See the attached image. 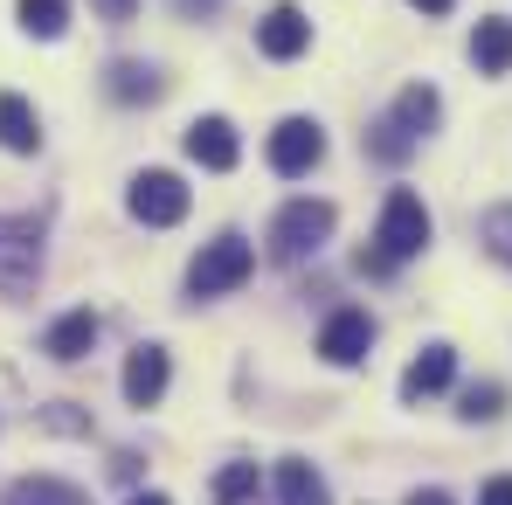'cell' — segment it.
<instances>
[{
	"mask_svg": "<svg viewBox=\"0 0 512 505\" xmlns=\"http://www.w3.org/2000/svg\"><path fill=\"white\" fill-rule=\"evenodd\" d=\"M0 505H90V492L63 485V478H14L0 492Z\"/></svg>",
	"mask_w": 512,
	"mask_h": 505,
	"instance_id": "obj_18",
	"label": "cell"
},
{
	"mask_svg": "<svg viewBox=\"0 0 512 505\" xmlns=\"http://www.w3.org/2000/svg\"><path fill=\"white\" fill-rule=\"evenodd\" d=\"M187 180L167 167H153V173H139L132 180V194H125V208H132V222H146V229H173V222H187Z\"/></svg>",
	"mask_w": 512,
	"mask_h": 505,
	"instance_id": "obj_5",
	"label": "cell"
},
{
	"mask_svg": "<svg viewBox=\"0 0 512 505\" xmlns=\"http://www.w3.org/2000/svg\"><path fill=\"white\" fill-rule=\"evenodd\" d=\"M0 146L7 153H42V118L21 90H0Z\"/></svg>",
	"mask_w": 512,
	"mask_h": 505,
	"instance_id": "obj_14",
	"label": "cell"
},
{
	"mask_svg": "<svg viewBox=\"0 0 512 505\" xmlns=\"http://www.w3.org/2000/svg\"><path fill=\"white\" fill-rule=\"evenodd\" d=\"M167 381H173L167 346H132V360H125V402L132 409H153L167 395Z\"/></svg>",
	"mask_w": 512,
	"mask_h": 505,
	"instance_id": "obj_11",
	"label": "cell"
},
{
	"mask_svg": "<svg viewBox=\"0 0 512 505\" xmlns=\"http://www.w3.org/2000/svg\"><path fill=\"white\" fill-rule=\"evenodd\" d=\"M333 222H340L333 201H312V194H305V201H284L277 222H270V256H277V263H305V256H319V243L333 236Z\"/></svg>",
	"mask_w": 512,
	"mask_h": 505,
	"instance_id": "obj_3",
	"label": "cell"
},
{
	"mask_svg": "<svg viewBox=\"0 0 512 505\" xmlns=\"http://www.w3.org/2000/svg\"><path fill=\"white\" fill-rule=\"evenodd\" d=\"M478 236H485V250L499 256V263H512V201L485 215V229H478Z\"/></svg>",
	"mask_w": 512,
	"mask_h": 505,
	"instance_id": "obj_22",
	"label": "cell"
},
{
	"mask_svg": "<svg viewBox=\"0 0 512 505\" xmlns=\"http://www.w3.org/2000/svg\"><path fill=\"white\" fill-rule=\"evenodd\" d=\"M14 14H21V28H28L35 42H56V35L70 28V0H21Z\"/></svg>",
	"mask_w": 512,
	"mask_h": 505,
	"instance_id": "obj_19",
	"label": "cell"
},
{
	"mask_svg": "<svg viewBox=\"0 0 512 505\" xmlns=\"http://www.w3.org/2000/svg\"><path fill=\"white\" fill-rule=\"evenodd\" d=\"M125 505H173V499H160V492H132Z\"/></svg>",
	"mask_w": 512,
	"mask_h": 505,
	"instance_id": "obj_27",
	"label": "cell"
},
{
	"mask_svg": "<svg viewBox=\"0 0 512 505\" xmlns=\"http://www.w3.org/2000/svg\"><path fill=\"white\" fill-rule=\"evenodd\" d=\"M471 63H478V77H506V70H512V21H506V14H485V21H478V35H471Z\"/></svg>",
	"mask_w": 512,
	"mask_h": 505,
	"instance_id": "obj_15",
	"label": "cell"
},
{
	"mask_svg": "<svg viewBox=\"0 0 512 505\" xmlns=\"http://www.w3.org/2000/svg\"><path fill=\"white\" fill-rule=\"evenodd\" d=\"M450 374H457V353L436 339V346H423L409 367H402V402H429V395H443L450 388Z\"/></svg>",
	"mask_w": 512,
	"mask_h": 505,
	"instance_id": "obj_12",
	"label": "cell"
},
{
	"mask_svg": "<svg viewBox=\"0 0 512 505\" xmlns=\"http://www.w3.org/2000/svg\"><path fill=\"white\" fill-rule=\"evenodd\" d=\"M367 346H374V319H367L360 305H340V312L319 326V353H326L333 367H360Z\"/></svg>",
	"mask_w": 512,
	"mask_h": 505,
	"instance_id": "obj_9",
	"label": "cell"
},
{
	"mask_svg": "<svg viewBox=\"0 0 512 505\" xmlns=\"http://www.w3.org/2000/svg\"><path fill=\"white\" fill-rule=\"evenodd\" d=\"M436 118H443V97H436L429 84H409L402 97H395V111H388V118L374 125L367 153H374V160H388V167H402V160L416 153V139H423Z\"/></svg>",
	"mask_w": 512,
	"mask_h": 505,
	"instance_id": "obj_1",
	"label": "cell"
},
{
	"mask_svg": "<svg viewBox=\"0 0 512 505\" xmlns=\"http://www.w3.org/2000/svg\"><path fill=\"white\" fill-rule=\"evenodd\" d=\"M374 250H381V263H388V270H402L409 256L429 250V208H423V194H416V187H395V194L381 201Z\"/></svg>",
	"mask_w": 512,
	"mask_h": 505,
	"instance_id": "obj_2",
	"label": "cell"
},
{
	"mask_svg": "<svg viewBox=\"0 0 512 505\" xmlns=\"http://www.w3.org/2000/svg\"><path fill=\"white\" fill-rule=\"evenodd\" d=\"M104 90H111L118 104H153L167 84H160L153 63H111V70H104Z\"/></svg>",
	"mask_w": 512,
	"mask_h": 505,
	"instance_id": "obj_17",
	"label": "cell"
},
{
	"mask_svg": "<svg viewBox=\"0 0 512 505\" xmlns=\"http://www.w3.org/2000/svg\"><path fill=\"white\" fill-rule=\"evenodd\" d=\"M478 505H512V471L485 478V485H478Z\"/></svg>",
	"mask_w": 512,
	"mask_h": 505,
	"instance_id": "obj_23",
	"label": "cell"
},
{
	"mask_svg": "<svg viewBox=\"0 0 512 505\" xmlns=\"http://www.w3.org/2000/svg\"><path fill=\"white\" fill-rule=\"evenodd\" d=\"M256 499V464H222L215 471V505H250Z\"/></svg>",
	"mask_w": 512,
	"mask_h": 505,
	"instance_id": "obj_20",
	"label": "cell"
},
{
	"mask_svg": "<svg viewBox=\"0 0 512 505\" xmlns=\"http://www.w3.org/2000/svg\"><path fill=\"white\" fill-rule=\"evenodd\" d=\"M42 270V222L0 215V291H28Z\"/></svg>",
	"mask_w": 512,
	"mask_h": 505,
	"instance_id": "obj_7",
	"label": "cell"
},
{
	"mask_svg": "<svg viewBox=\"0 0 512 505\" xmlns=\"http://www.w3.org/2000/svg\"><path fill=\"white\" fill-rule=\"evenodd\" d=\"M97 7H104L111 21H132V0H97Z\"/></svg>",
	"mask_w": 512,
	"mask_h": 505,
	"instance_id": "obj_25",
	"label": "cell"
},
{
	"mask_svg": "<svg viewBox=\"0 0 512 505\" xmlns=\"http://www.w3.org/2000/svg\"><path fill=\"white\" fill-rule=\"evenodd\" d=\"M256 270V250L243 236H215V243H201V256L187 263V291L194 298H229V291H243Z\"/></svg>",
	"mask_w": 512,
	"mask_h": 505,
	"instance_id": "obj_4",
	"label": "cell"
},
{
	"mask_svg": "<svg viewBox=\"0 0 512 505\" xmlns=\"http://www.w3.org/2000/svg\"><path fill=\"white\" fill-rule=\"evenodd\" d=\"M499 409H506V388H499V381H478V388L457 395V416H464V422H492Z\"/></svg>",
	"mask_w": 512,
	"mask_h": 505,
	"instance_id": "obj_21",
	"label": "cell"
},
{
	"mask_svg": "<svg viewBox=\"0 0 512 505\" xmlns=\"http://www.w3.org/2000/svg\"><path fill=\"white\" fill-rule=\"evenodd\" d=\"M277 505H333V492H326V478L305 457H284L277 464Z\"/></svg>",
	"mask_w": 512,
	"mask_h": 505,
	"instance_id": "obj_16",
	"label": "cell"
},
{
	"mask_svg": "<svg viewBox=\"0 0 512 505\" xmlns=\"http://www.w3.org/2000/svg\"><path fill=\"white\" fill-rule=\"evenodd\" d=\"M187 160L208 167V173H229L236 160H243L236 125H229V118H194V125H187Z\"/></svg>",
	"mask_w": 512,
	"mask_h": 505,
	"instance_id": "obj_10",
	"label": "cell"
},
{
	"mask_svg": "<svg viewBox=\"0 0 512 505\" xmlns=\"http://www.w3.org/2000/svg\"><path fill=\"white\" fill-rule=\"evenodd\" d=\"M256 49H263L270 63H298V56L312 49V21H305L291 0H277V7L256 21Z\"/></svg>",
	"mask_w": 512,
	"mask_h": 505,
	"instance_id": "obj_8",
	"label": "cell"
},
{
	"mask_svg": "<svg viewBox=\"0 0 512 505\" xmlns=\"http://www.w3.org/2000/svg\"><path fill=\"white\" fill-rule=\"evenodd\" d=\"M90 346H97V312H90V305L63 312V319H56V326L42 333V353H49V360H63V367H77Z\"/></svg>",
	"mask_w": 512,
	"mask_h": 505,
	"instance_id": "obj_13",
	"label": "cell"
},
{
	"mask_svg": "<svg viewBox=\"0 0 512 505\" xmlns=\"http://www.w3.org/2000/svg\"><path fill=\"white\" fill-rule=\"evenodd\" d=\"M409 7H423V14H450L457 0H409Z\"/></svg>",
	"mask_w": 512,
	"mask_h": 505,
	"instance_id": "obj_26",
	"label": "cell"
},
{
	"mask_svg": "<svg viewBox=\"0 0 512 505\" xmlns=\"http://www.w3.org/2000/svg\"><path fill=\"white\" fill-rule=\"evenodd\" d=\"M263 160H270V173H284V180H305V173L326 160V132H319V118H284V125L270 132Z\"/></svg>",
	"mask_w": 512,
	"mask_h": 505,
	"instance_id": "obj_6",
	"label": "cell"
},
{
	"mask_svg": "<svg viewBox=\"0 0 512 505\" xmlns=\"http://www.w3.org/2000/svg\"><path fill=\"white\" fill-rule=\"evenodd\" d=\"M409 505H457V499H450V492H436V485H416V492H409Z\"/></svg>",
	"mask_w": 512,
	"mask_h": 505,
	"instance_id": "obj_24",
	"label": "cell"
}]
</instances>
